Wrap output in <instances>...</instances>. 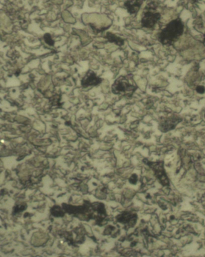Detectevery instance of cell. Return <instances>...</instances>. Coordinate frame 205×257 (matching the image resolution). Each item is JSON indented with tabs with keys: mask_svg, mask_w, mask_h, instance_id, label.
<instances>
[{
	"mask_svg": "<svg viewBox=\"0 0 205 257\" xmlns=\"http://www.w3.org/2000/svg\"><path fill=\"white\" fill-rule=\"evenodd\" d=\"M143 3V1H127L125 2L124 5L128 13L133 14H136L139 11Z\"/></svg>",
	"mask_w": 205,
	"mask_h": 257,
	"instance_id": "obj_5",
	"label": "cell"
},
{
	"mask_svg": "<svg viewBox=\"0 0 205 257\" xmlns=\"http://www.w3.org/2000/svg\"><path fill=\"white\" fill-rule=\"evenodd\" d=\"M184 24L180 18L170 22L158 35L159 41L164 45L170 46L174 44L182 35Z\"/></svg>",
	"mask_w": 205,
	"mask_h": 257,
	"instance_id": "obj_1",
	"label": "cell"
},
{
	"mask_svg": "<svg viewBox=\"0 0 205 257\" xmlns=\"http://www.w3.org/2000/svg\"><path fill=\"white\" fill-rule=\"evenodd\" d=\"M102 81V79L97 76L93 71L89 70L81 80V85L84 88L95 86L99 84Z\"/></svg>",
	"mask_w": 205,
	"mask_h": 257,
	"instance_id": "obj_4",
	"label": "cell"
},
{
	"mask_svg": "<svg viewBox=\"0 0 205 257\" xmlns=\"http://www.w3.org/2000/svg\"><path fill=\"white\" fill-rule=\"evenodd\" d=\"M196 91L199 93L203 94L205 92V88L202 85H199L196 88Z\"/></svg>",
	"mask_w": 205,
	"mask_h": 257,
	"instance_id": "obj_8",
	"label": "cell"
},
{
	"mask_svg": "<svg viewBox=\"0 0 205 257\" xmlns=\"http://www.w3.org/2000/svg\"><path fill=\"white\" fill-rule=\"evenodd\" d=\"M106 38L108 39V41L111 43H114L118 46H122L124 44V40L122 38L116 36L115 34L110 33V32H107L106 34Z\"/></svg>",
	"mask_w": 205,
	"mask_h": 257,
	"instance_id": "obj_6",
	"label": "cell"
},
{
	"mask_svg": "<svg viewBox=\"0 0 205 257\" xmlns=\"http://www.w3.org/2000/svg\"><path fill=\"white\" fill-rule=\"evenodd\" d=\"M157 6V3L154 1L147 4L144 10L143 16H142L141 21V25L143 27L147 28H153L156 23L160 20V13L156 12Z\"/></svg>",
	"mask_w": 205,
	"mask_h": 257,
	"instance_id": "obj_2",
	"label": "cell"
},
{
	"mask_svg": "<svg viewBox=\"0 0 205 257\" xmlns=\"http://www.w3.org/2000/svg\"><path fill=\"white\" fill-rule=\"evenodd\" d=\"M43 38L45 40V42L50 46H54V41L52 38V36L50 33H46L44 36Z\"/></svg>",
	"mask_w": 205,
	"mask_h": 257,
	"instance_id": "obj_7",
	"label": "cell"
},
{
	"mask_svg": "<svg viewBox=\"0 0 205 257\" xmlns=\"http://www.w3.org/2000/svg\"><path fill=\"white\" fill-rule=\"evenodd\" d=\"M136 83L133 82L130 76H121L118 78L112 85V91L116 94H130L137 89Z\"/></svg>",
	"mask_w": 205,
	"mask_h": 257,
	"instance_id": "obj_3",
	"label": "cell"
}]
</instances>
